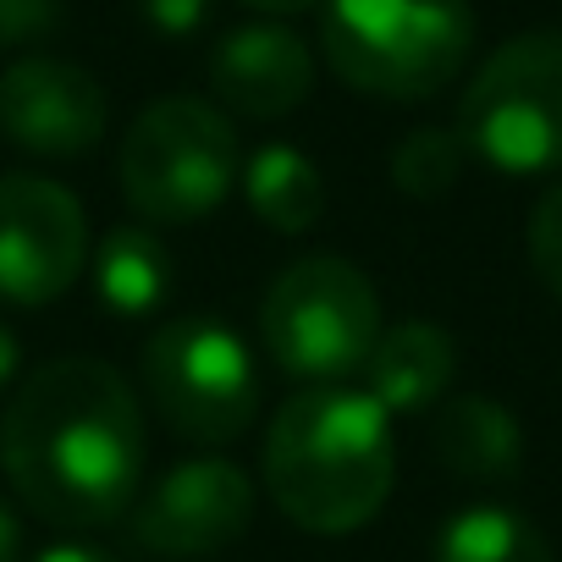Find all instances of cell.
Instances as JSON below:
<instances>
[{"label":"cell","instance_id":"cell-22","mask_svg":"<svg viewBox=\"0 0 562 562\" xmlns=\"http://www.w3.org/2000/svg\"><path fill=\"white\" fill-rule=\"evenodd\" d=\"M18 551H23V524L7 502H0V562H18Z\"/></svg>","mask_w":562,"mask_h":562},{"label":"cell","instance_id":"cell-12","mask_svg":"<svg viewBox=\"0 0 562 562\" xmlns=\"http://www.w3.org/2000/svg\"><path fill=\"white\" fill-rule=\"evenodd\" d=\"M452 375H458L452 337L430 321H403V326L381 331V342L364 359V392L386 414H419V408L441 403Z\"/></svg>","mask_w":562,"mask_h":562},{"label":"cell","instance_id":"cell-8","mask_svg":"<svg viewBox=\"0 0 562 562\" xmlns=\"http://www.w3.org/2000/svg\"><path fill=\"white\" fill-rule=\"evenodd\" d=\"M89 265L83 204L50 182L12 171L0 177V304L40 310L56 304Z\"/></svg>","mask_w":562,"mask_h":562},{"label":"cell","instance_id":"cell-14","mask_svg":"<svg viewBox=\"0 0 562 562\" xmlns=\"http://www.w3.org/2000/svg\"><path fill=\"white\" fill-rule=\"evenodd\" d=\"M243 193H248V210L270 226V232H310L326 210V182H321V166L293 149V144H265L248 155L243 166Z\"/></svg>","mask_w":562,"mask_h":562},{"label":"cell","instance_id":"cell-16","mask_svg":"<svg viewBox=\"0 0 562 562\" xmlns=\"http://www.w3.org/2000/svg\"><path fill=\"white\" fill-rule=\"evenodd\" d=\"M430 562H557L546 535L513 507H463L441 524Z\"/></svg>","mask_w":562,"mask_h":562},{"label":"cell","instance_id":"cell-1","mask_svg":"<svg viewBox=\"0 0 562 562\" xmlns=\"http://www.w3.org/2000/svg\"><path fill=\"white\" fill-rule=\"evenodd\" d=\"M12 491L50 524L105 529L133 507L144 469V419L133 386L105 359H50L0 419Z\"/></svg>","mask_w":562,"mask_h":562},{"label":"cell","instance_id":"cell-23","mask_svg":"<svg viewBox=\"0 0 562 562\" xmlns=\"http://www.w3.org/2000/svg\"><path fill=\"white\" fill-rule=\"evenodd\" d=\"M237 7H248V12H265V18H299V12L321 7V0H237Z\"/></svg>","mask_w":562,"mask_h":562},{"label":"cell","instance_id":"cell-5","mask_svg":"<svg viewBox=\"0 0 562 562\" xmlns=\"http://www.w3.org/2000/svg\"><path fill=\"white\" fill-rule=\"evenodd\" d=\"M458 138L502 177L562 166V34H518L469 78Z\"/></svg>","mask_w":562,"mask_h":562},{"label":"cell","instance_id":"cell-9","mask_svg":"<svg viewBox=\"0 0 562 562\" xmlns=\"http://www.w3.org/2000/svg\"><path fill=\"white\" fill-rule=\"evenodd\" d=\"M254 518V480L237 463L193 458L160 474L133 507V540L155 557H215L248 535Z\"/></svg>","mask_w":562,"mask_h":562},{"label":"cell","instance_id":"cell-2","mask_svg":"<svg viewBox=\"0 0 562 562\" xmlns=\"http://www.w3.org/2000/svg\"><path fill=\"white\" fill-rule=\"evenodd\" d=\"M397 474L392 414L353 386H310L276 408L265 436V485L310 535L364 529Z\"/></svg>","mask_w":562,"mask_h":562},{"label":"cell","instance_id":"cell-11","mask_svg":"<svg viewBox=\"0 0 562 562\" xmlns=\"http://www.w3.org/2000/svg\"><path fill=\"white\" fill-rule=\"evenodd\" d=\"M210 89L226 111L254 116V122H276V116H293L310 100L315 56L293 29L248 23V29H232L210 50Z\"/></svg>","mask_w":562,"mask_h":562},{"label":"cell","instance_id":"cell-19","mask_svg":"<svg viewBox=\"0 0 562 562\" xmlns=\"http://www.w3.org/2000/svg\"><path fill=\"white\" fill-rule=\"evenodd\" d=\"M61 29V0H0V45H34Z\"/></svg>","mask_w":562,"mask_h":562},{"label":"cell","instance_id":"cell-6","mask_svg":"<svg viewBox=\"0 0 562 562\" xmlns=\"http://www.w3.org/2000/svg\"><path fill=\"white\" fill-rule=\"evenodd\" d=\"M232 177L237 133L210 100H155L122 138V193L144 221L193 226L226 204Z\"/></svg>","mask_w":562,"mask_h":562},{"label":"cell","instance_id":"cell-13","mask_svg":"<svg viewBox=\"0 0 562 562\" xmlns=\"http://www.w3.org/2000/svg\"><path fill=\"white\" fill-rule=\"evenodd\" d=\"M430 447L436 458L458 474V480H474V485H502L518 474L524 463V436H518V419L491 403V397H447L436 425H430Z\"/></svg>","mask_w":562,"mask_h":562},{"label":"cell","instance_id":"cell-18","mask_svg":"<svg viewBox=\"0 0 562 562\" xmlns=\"http://www.w3.org/2000/svg\"><path fill=\"white\" fill-rule=\"evenodd\" d=\"M529 265H535V276L546 281V288L562 299V182L529 215Z\"/></svg>","mask_w":562,"mask_h":562},{"label":"cell","instance_id":"cell-4","mask_svg":"<svg viewBox=\"0 0 562 562\" xmlns=\"http://www.w3.org/2000/svg\"><path fill=\"white\" fill-rule=\"evenodd\" d=\"M259 337L281 375L337 386L348 370H364L370 348L381 342V299L359 265L310 254L270 281L259 304Z\"/></svg>","mask_w":562,"mask_h":562},{"label":"cell","instance_id":"cell-20","mask_svg":"<svg viewBox=\"0 0 562 562\" xmlns=\"http://www.w3.org/2000/svg\"><path fill=\"white\" fill-rule=\"evenodd\" d=\"M138 12H144V23H149L155 34H166V40H188V34L204 29L210 0H138Z\"/></svg>","mask_w":562,"mask_h":562},{"label":"cell","instance_id":"cell-21","mask_svg":"<svg viewBox=\"0 0 562 562\" xmlns=\"http://www.w3.org/2000/svg\"><path fill=\"white\" fill-rule=\"evenodd\" d=\"M34 562H116V557H105V551H100V546H89V540H61V546L40 551Z\"/></svg>","mask_w":562,"mask_h":562},{"label":"cell","instance_id":"cell-24","mask_svg":"<svg viewBox=\"0 0 562 562\" xmlns=\"http://www.w3.org/2000/svg\"><path fill=\"white\" fill-rule=\"evenodd\" d=\"M12 375H18V337L0 326V392L12 386Z\"/></svg>","mask_w":562,"mask_h":562},{"label":"cell","instance_id":"cell-7","mask_svg":"<svg viewBox=\"0 0 562 562\" xmlns=\"http://www.w3.org/2000/svg\"><path fill=\"white\" fill-rule=\"evenodd\" d=\"M144 386L182 441H237L259 414V370L221 321H166L144 348Z\"/></svg>","mask_w":562,"mask_h":562},{"label":"cell","instance_id":"cell-15","mask_svg":"<svg viewBox=\"0 0 562 562\" xmlns=\"http://www.w3.org/2000/svg\"><path fill=\"white\" fill-rule=\"evenodd\" d=\"M177 288V270H171V254L155 232L144 226H116L100 254H94V293L111 315H155Z\"/></svg>","mask_w":562,"mask_h":562},{"label":"cell","instance_id":"cell-3","mask_svg":"<svg viewBox=\"0 0 562 562\" xmlns=\"http://www.w3.org/2000/svg\"><path fill=\"white\" fill-rule=\"evenodd\" d=\"M321 45L331 72L375 100H430L441 94L469 50V0H326Z\"/></svg>","mask_w":562,"mask_h":562},{"label":"cell","instance_id":"cell-10","mask_svg":"<svg viewBox=\"0 0 562 562\" xmlns=\"http://www.w3.org/2000/svg\"><path fill=\"white\" fill-rule=\"evenodd\" d=\"M105 89L61 56H23L0 72V133L45 160L89 155L105 138Z\"/></svg>","mask_w":562,"mask_h":562},{"label":"cell","instance_id":"cell-17","mask_svg":"<svg viewBox=\"0 0 562 562\" xmlns=\"http://www.w3.org/2000/svg\"><path fill=\"white\" fill-rule=\"evenodd\" d=\"M463 160H469V149H463L458 127H419L392 149V182L408 199H441L463 177Z\"/></svg>","mask_w":562,"mask_h":562}]
</instances>
